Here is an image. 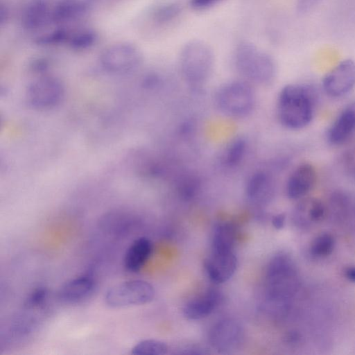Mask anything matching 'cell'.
<instances>
[{
  "mask_svg": "<svg viewBox=\"0 0 355 355\" xmlns=\"http://www.w3.org/2000/svg\"><path fill=\"white\" fill-rule=\"evenodd\" d=\"M315 104L313 88L307 85L291 84L284 87L277 98V116L286 128L298 130L312 120Z\"/></svg>",
  "mask_w": 355,
  "mask_h": 355,
  "instance_id": "6da1fadb",
  "label": "cell"
},
{
  "mask_svg": "<svg viewBox=\"0 0 355 355\" xmlns=\"http://www.w3.org/2000/svg\"><path fill=\"white\" fill-rule=\"evenodd\" d=\"M266 286L269 300L286 308L300 287L297 268L288 255L279 253L270 260L266 268Z\"/></svg>",
  "mask_w": 355,
  "mask_h": 355,
  "instance_id": "7a4b0ae2",
  "label": "cell"
},
{
  "mask_svg": "<svg viewBox=\"0 0 355 355\" xmlns=\"http://www.w3.org/2000/svg\"><path fill=\"white\" fill-rule=\"evenodd\" d=\"M236 71L248 82L268 85L275 78L276 66L265 51L249 42H242L236 49L234 57Z\"/></svg>",
  "mask_w": 355,
  "mask_h": 355,
  "instance_id": "3957f363",
  "label": "cell"
},
{
  "mask_svg": "<svg viewBox=\"0 0 355 355\" xmlns=\"http://www.w3.org/2000/svg\"><path fill=\"white\" fill-rule=\"evenodd\" d=\"M179 62L184 80L196 87L202 85L210 77L214 58L209 45L202 41L192 40L182 49Z\"/></svg>",
  "mask_w": 355,
  "mask_h": 355,
  "instance_id": "277c9868",
  "label": "cell"
},
{
  "mask_svg": "<svg viewBox=\"0 0 355 355\" xmlns=\"http://www.w3.org/2000/svg\"><path fill=\"white\" fill-rule=\"evenodd\" d=\"M217 107L225 116L244 118L254 107L256 96L249 82L234 80L222 85L215 96Z\"/></svg>",
  "mask_w": 355,
  "mask_h": 355,
  "instance_id": "5b68a950",
  "label": "cell"
},
{
  "mask_svg": "<svg viewBox=\"0 0 355 355\" xmlns=\"http://www.w3.org/2000/svg\"><path fill=\"white\" fill-rule=\"evenodd\" d=\"M102 67L109 73L123 75L137 70L143 62V54L135 44L118 42L105 47L100 54Z\"/></svg>",
  "mask_w": 355,
  "mask_h": 355,
  "instance_id": "8992f818",
  "label": "cell"
},
{
  "mask_svg": "<svg viewBox=\"0 0 355 355\" xmlns=\"http://www.w3.org/2000/svg\"><path fill=\"white\" fill-rule=\"evenodd\" d=\"M155 291L152 284L144 280H130L109 288L104 297L105 303L112 308L138 306L151 302Z\"/></svg>",
  "mask_w": 355,
  "mask_h": 355,
  "instance_id": "52a82bcc",
  "label": "cell"
},
{
  "mask_svg": "<svg viewBox=\"0 0 355 355\" xmlns=\"http://www.w3.org/2000/svg\"><path fill=\"white\" fill-rule=\"evenodd\" d=\"M64 86L56 77L40 76L28 86L26 98L31 106L38 110L56 107L64 97Z\"/></svg>",
  "mask_w": 355,
  "mask_h": 355,
  "instance_id": "ba28073f",
  "label": "cell"
},
{
  "mask_svg": "<svg viewBox=\"0 0 355 355\" xmlns=\"http://www.w3.org/2000/svg\"><path fill=\"white\" fill-rule=\"evenodd\" d=\"M355 85V62L347 59L339 62L323 78L322 87L331 97L348 94Z\"/></svg>",
  "mask_w": 355,
  "mask_h": 355,
  "instance_id": "9c48e42d",
  "label": "cell"
},
{
  "mask_svg": "<svg viewBox=\"0 0 355 355\" xmlns=\"http://www.w3.org/2000/svg\"><path fill=\"white\" fill-rule=\"evenodd\" d=\"M244 338L243 329L232 319L218 321L211 329L209 340L211 345L219 352L227 353L237 349Z\"/></svg>",
  "mask_w": 355,
  "mask_h": 355,
  "instance_id": "30bf717a",
  "label": "cell"
},
{
  "mask_svg": "<svg viewBox=\"0 0 355 355\" xmlns=\"http://www.w3.org/2000/svg\"><path fill=\"white\" fill-rule=\"evenodd\" d=\"M237 263V257L234 250H211V254L204 261V268L212 282L222 284L234 275Z\"/></svg>",
  "mask_w": 355,
  "mask_h": 355,
  "instance_id": "8fae6325",
  "label": "cell"
},
{
  "mask_svg": "<svg viewBox=\"0 0 355 355\" xmlns=\"http://www.w3.org/2000/svg\"><path fill=\"white\" fill-rule=\"evenodd\" d=\"M316 182V171L310 164L299 165L288 177L286 193L290 199L297 200L305 196Z\"/></svg>",
  "mask_w": 355,
  "mask_h": 355,
  "instance_id": "7c38bea8",
  "label": "cell"
},
{
  "mask_svg": "<svg viewBox=\"0 0 355 355\" xmlns=\"http://www.w3.org/2000/svg\"><path fill=\"white\" fill-rule=\"evenodd\" d=\"M95 288L96 282L93 277L82 275L62 285L58 291V298L67 304H78L89 299Z\"/></svg>",
  "mask_w": 355,
  "mask_h": 355,
  "instance_id": "4fadbf2b",
  "label": "cell"
},
{
  "mask_svg": "<svg viewBox=\"0 0 355 355\" xmlns=\"http://www.w3.org/2000/svg\"><path fill=\"white\" fill-rule=\"evenodd\" d=\"M355 132V106L349 105L338 115L327 131V139L333 145H340Z\"/></svg>",
  "mask_w": 355,
  "mask_h": 355,
  "instance_id": "5bb4252c",
  "label": "cell"
},
{
  "mask_svg": "<svg viewBox=\"0 0 355 355\" xmlns=\"http://www.w3.org/2000/svg\"><path fill=\"white\" fill-rule=\"evenodd\" d=\"M221 299L218 291L209 290L186 303L183 307V314L189 320L205 318L213 313L220 303Z\"/></svg>",
  "mask_w": 355,
  "mask_h": 355,
  "instance_id": "9a60e30c",
  "label": "cell"
},
{
  "mask_svg": "<svg viewBox=\"0 0 355 355\" xmlns=\"http://www.w3.org/2000/svg\"><path fill=\"white\" fill-rule=\"evenodd\" d=\"M95 0H58L52 7L51 21L64 23L85 15L93 7Z\"/></svg>",
  "mask_w": 355,
  "mask_h": 355,
  "instance_id": "2e32d148",
  "label": "cell"
},
{
  "mask_svg": "<svg viewBox=\"0 0 355 355\" xmlns=\"http://www.w3.org/2000/svg\"><path fill=\"white\" fill-rule=\"evenodd\" d=\"M51 10L48 0H29L22 12V26L29 31L42 28L51 20Z\"/></svg>",
  "mask_w": 355,
  "mask_h": 355,
  "instance_id": "e0dca14e",
  "label": "cell"
},
{
  "mask_svg": "<svg viewBox=\"0 0 355 355\" xmlns=\"http://www.w3.org/2000/svg\"><path fill=\"white\" fill-rule=\"evenodd\" d=\"M153 243L146 237L135 239L128 248L124 257V266L131 272H139L150 258Z\"/></svg>",
  "mask_w": 355,
  "mask_h": 355,
  "instance_id": "ac0fdd59",
  "label": "cell"
},
{
  "mask_svg": "<svg viewBox=\"0 0 355 355\" xmlns=\"http://www.w3.org/2000/svg\"><path fill=\"white\" fill-rule=\"evenodd\" d=\"M245 193L248 198L257 203L268 201L272 193V182L264 172H257L247 181Z\"/></svg>",
  "mask_w": 355,
  "mask_h": 355,
  "instance_id": "d6986e66",
  "label": "cell"
},
{
  "mask_svg": "<svg viewBox=\"0 0 355 355\" xmlns=\"http://www.w3.org/2000/svg\"><path fill=\"white\" fill-rule=\"evenodd\" d=\"M236 236L237 230L233 223L230 222L218 223L214 230L211 240V250H234Z\"/></svg>",
  "mask_w": 355,
  "mask_h": 355,
  "instance_id": "ffe728a7",
  "label": "cell"
},
{
  "mask_svg": "<svg viewBox=\"0 0 355 355\" xmlns=\"http://www.w3.org/2000/svg\"><path fill=\"white\" fill-rule=\"evenodd\" d=\"M326 214V208L320 200L314 198L301 201L295 210V216L300 222H318Z\"/></svg>",
  "mask_w": 355,
  "mask_h": 355,
  "instance_id": "44dd1931",
  "label": "cell"
},
{
  "mask_svg": "<svg viewBox=\"0 0 355 355\" xmlns=\"http://www.w3.org/2000/svg\"><path fill=\"white\" fill-rule=\"evenodd\" d=\"M98 37V33L94 30L83 28L71 33L67 44L73 50L83 51L95 45Z\"/></svg>",
  "mask_w": 355,
  "mask_h": 355,
  "instance_id": "7402d4cb",
  "label": "cell"
},
{
  "mask_svg": "<svg viewBox=\"0 0 355 355\" xmlns=\"http://www.w3.org/2000/svg\"><path fill=\"white\" fill-rule=\"evenodd\" d=\"M167 345L158 340L147 339L137 343L131 349L135 355H163L168 353Z\"/></svg>",
  "mask_w": 355,
  "mask_h": 355,
  "instance_id": "603a6c76",
  "label": "cell"
},
{
  "mask_svg": "<svg viewBox=\"0 0 355 355\" xmlns=\"http://www.w3.org/2000/svg\"><path fill=\"white\" fill-rule=\"evenodd\" d=\"M71 33L60 27L45 32L35 39V43L41 46H55L67 43Z\"/></svg>",
  "mask_w": 355,
  "mask_h": 355,
  "instance_id": "cb8c5ba5",
  "label": "cell"
},
{
  "mask_svg": "<svg viewBox=\"0 0 355 355\" xmlns=\"http://www.w3.org/2000/svg\"><path fill=\"white\" fill-rule=\"evenodd\" d=\"M181 12V7L176 3H166L156 7L153 12V19L158 24L169 22Z\"/></svg>",
  "mask_w": 355,
  "mask_h": 355,
  "instance_id": "d4e9b609",
  "label": "cell"
},
{
  "mask_svg": "<svg viewBox=\"0 0 355 355\" xmlns=\"http://www.w3.org/2000/svg\"><path fill=\"white\" fill-rule=\"evenodd\" d=\"M247 149L246 141L243 138H236L228 146L225 156V163L230 166L239 164L245 156Z\"/></svg>",
  "mask_w": 355,
  "mask_h": 355,
  "instance_id": "484cf974",
  "label": "cell"
},
{
  "mask_svg": "<svg viewBox=\"0 0 355 355\" xmlns=\"http://www.w3.org/2000/svg\"><path fill=\"white\" fill-rule=\"evenodd\" d=\"M335 245L334 237L329 234L317 236L311 245V254L317 257H326L331 253Z\"/></svg>",
  "mask_w": 355,
  "mask_h": 355,
  "instance_id": "4316f807",
  "label": "cell"
},
{
  "mask_svg": "<svg viewBox=\"0 0 355 355\" xmlns=\"http://www.w3.org/2000/svg\"><path fill=\"white\" fill-rule=\"evenodd\" d=\"M48 291L45 288L40 287L33 291L28 296L25 305L28 308H36L42 306L47 299Z\"/></svg>",
  "mask_w": 355,
  "mask_h": 355,
  "instance_id": "83f0119b",
  "label": "cell"
},
{
  "mask_svg": "<svg viewBox=\"0 0 355 355\" xmlns=\"http://www.w3.org/2000/svg\"><path fill=\"white\" fill-rule=\"evenodd\" d=\"M343 162L347 172L355 178V146L345 153Z\"/></svg>",
  "mask_w": 355,
  "mask_h": 355,
  "instance_id": "f1b7e54d",
  "label": "cell"
},
{
  "mask_svg": "<svg viewBox=\"0 0 355 355\" xmlns=\"http://www.w3.org/2000/svg\"><path fill=\"white\" fill-rule=\"evenodd\" d=\"M223 0H190V6L196 10L207 9Z\"/></svg>",
  "mask_w": 355,
  "mask_h": 355,
  "instance_id": "f546056e",
  "label": "cell"
},
{
  "mask_svg": "<svg viewBox=\"0 0 355 355\" xmlns=\"http://www.w3.org/2000/svg\"><path fill=\"white\" fill-rule=\"evenodd\" d=\"M285 220L284 214H278L272 217V224L275 229L280 230L284 227Z\"/></svg>",
  "mask_w": 355,
  "mask_h": 355,
  "instance_id": "4dcf8cb0",
  "label": "cell"
},
{
  "mask_svg": "<svg viewBox=\"0 0 355 355\" xmlns=\"http://www.w3.org/2000/svg\"><path fill=\"white\" fill-rule=\"evenodd\" d=\"M9 16V12L6 6L1 5L0 8V22L1 24L6 23L8 21Z\"/></svg>",
  "mask_w": 355,
  "mask_h": 355,
  "instance_id": "1f68e13d",
  "label": "cell"
},
{
  "mask_svg": "<svg viewBox=\"0 0 355 355\" xmlns=\"http://www.w3.org/2000/svg\"><path fill=\"white\" fill-rule=\"evenodd\" d=\"M345 276L350 281L355 282V267L348 268L345 271Z\"/></svg>",
  "mask_w": 355,
  "mask_h": 355,
  "instance_id": "d6a6232c",
  "label": "cell"
}]
</instances>
